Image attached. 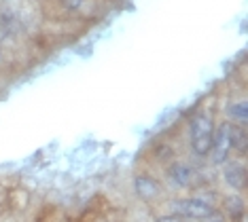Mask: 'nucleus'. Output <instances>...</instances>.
Masks as SVG:
<instances>
[{"instance_id":"7","label":"nucleus","mask_w":248,"mask_h":222,"mask_svg":"<svg viewBox=\"0 0 248 222\" xmlns=\"http://www.w3.org/2000/svg\"><path fill=\"white\" fill-rule=\"evenodd\" d=\"M246 150H248L246 125L231 123V152H235V155H246Z\"/></svg>"},{"instance_id":"10","label":"nucleus","mask_w":248,"mask_h":222,"mask_svg":"<svg viewBox=\"0 0 248 222\" xmlns=\"http://www.w3.org/2000/svg\"><path fill=\"white\" fill-rule=\"evenodd\" d=\"M202 222H227V216H225L223 212H218V209L214 207L212 212L206 216V218H202Z\"/></svg>"},{"instance_id":"6","label":"nucleus","mask_w":248,"mask_h":222,"mask_svg":"<svg viewBox=\"0 0 248 222\" xmlns=\"http://www.w3.org/2000/svg\"><path fill=\"white\" fill-rule=\"evenodd\" d=\"M223 178H225V184L229 189H233L235 192L238 191H244L246 189V182H248V174H246V165L242 161H225L223 163Z\"/></svg>"},{"instance_id":"2","label":"nucleus","mask_w":248,"mask_h":222,"mask_svg":"<svg viewBox=\"0 0 248 222\" xmlns=\"http://www.w3.org/2000/svg\"><path fill=\"white\" fill-rule=\"evenodd\" d=\"M208 155L212 157L214 165H223L231 157V123H218L214 125V135H212V148Z\"/></svg>"},{"instance_id":"4","label":"nucleus","mask_w":248,"mask_h":222,"mask_svg":"<svg viewBox=\"0 0 248 222\" xmlns=\"http://www.w3.org/2000/svg\"><path fill=\"white\" fill-rule=\"evenodd\" d=\"M166 174H168V178L172 180V184H176L178 189H197V186H200V174L187 163L174 161L168 165Z\"/></svg>"},{"instance_id":"12","label":"nucleus","mask_w":248,"mask_h":222,"mask_svg":"<svg viewBox=\"0 0 248 222\" xmlns=\"http://www.w3.org/2000/svg\"><path fill=\"white\" fill-rule=\"evenodd\" d=\"M62 2H64V7H66V9L78 11V9H83V2H85V0H62Z\"/></svg>"},{"instance_id":"9","label":"nucleus","mask_w":248,"mask_h":222,"mask_svg":"<svg viewBox=\"0 0 248 222\" xmlns=\"http://www.w3.org/2000/svg\"><path fill=\"white\" fill-rule=\"evenodd\" d=\"M225 112H227V117H229V123L246 125V121H248V104H246V100L231 102Z\"/></svg>"},{"instance_id":"8","label":"nucleus","mask_w":248,"mask_h":222,"mask_svg":"<svg viewBox=\"0 0 248 222\" xmlns=\"http://www.w3.org/2000/svg\"><path fill=\"white\" fill-rule=\"evenodd\" d=\"M244 212H246V203L240 195H227L223 199V214L229 216L231 220L238 218V216L244 214Z\"/></svg>"},{"instance_id":"15","label":"nucleus","mask_w":248,"mask_h":222,"mask_svg":"<svg viewBox=\"0 0 248 222\" xmlns=\"http://www.w3.org/2000/svg\"><path fill=\"white\" fill-rule=\"evenodd\" d=\"M0 2H7V0H0Z\"/></svg>"},{"instance_id":"1","label":"nucleus","mask_w":248,"mask_h":222,"mask_svg":"<svg viewBox=\"0 0 248 222\" xmlns=\"http://www.w3.org/2000/svg\"><path fill=\"white\" fill-rule=\"evenodd\" d=\"M212 135H214V121L204 112L195 115L189 121V138H191V150L197 157H206L212 148Z\"/></svg>"},{"instance_id":"3","label":"nucleus","mask_w":248,"mask_h":222,"mask_svg":"<svg viewBox=\"0 0 248 222\" xmlns=\"http://www.w3.org/2000/svg\"><path fill=\"white\" fill-rule=\"evenodd\" d=\"M212 209H214V206L202 201V199H197V197L176 199V201H172V214L183 216L185 220H202V218H206Z\"/></svg>"},{"instance_id":"14","label":"nucleus","mask_w":248,"mask_h":222,"mask_svg":"<svg viewBox=\"0 0 248 222\" xmlns=\"http://www.w3.org/2000/svg\"><path fill=\"white\" fill-rule=\"evenodd\" d=\"M0 59H2V51H0Z\"/></svg>"},{"instance_id":"13","label":"nucleus","mask_w":248,"mask_h":222,"mask_svg":"<svg viewBox=\"0 0 248 222\" xmlns=\"http://www.w3.org/2000/svg\"><path fill=\"white\" fill-rule=\"evenodd\" d=\"M233 222H246V212H244V214H240L238 218H233Z\"/></svg>"},{"instance_id":"5","label":"nucleus","mask_w":248,"mask_h":222,"mask_svg":"<svg viewBox=\"0 0 248 222\" xmlns=\"http://www.w3.org/2000/svg\"><path fill=\"white\" fill-rule=\"evenodd\" d=\"M134 191H136L138 199H142L146 203L157 201L163 192L159 180L153 178V176H149V174H138L136 178H134Z\"/></svg>"},{"instance_id":"11","label":"nucleus","mask_w":248,"mask_h":222,"mask_svg":"<svg viewBox=\"0 0 248 222\" xmlns=\"http://www.w3.org/2000/svg\"><path fill=\"white\" fill-rule=\"evenodd\" d=\"M155 222H187L183 218V216H178V214H168V216H159Z\"/></svg>"}]
</instances>
